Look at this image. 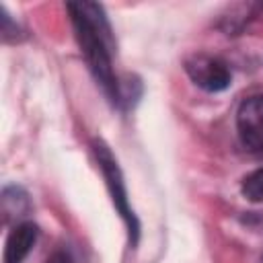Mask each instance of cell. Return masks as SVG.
Wrapping results in <instances>:
<instances>
[{
  "mask_svg": "<svg viewBox=\"0 0 263 263\" xmlns=\"http://www.w3.org/2000/svg\"><path fill=\"white\" fill-rule=\"evenodd\" d=\"M76 41L80 45V51L95 76V80L101 84L103 92L109 97L113 105H119V82L113 74L111 55H113V35L109 21L103 12V8L95 2H68L66 4Z\"/></svg>",
  "mask_w": 263,
  "mask_h": 263,
  "instance_id": "obj_1",
  "label": "cell"
},
{
  "mask_svg": "<svg viewBox=\"0 0 263 263\" xmlns=\"http://www.w3.org/2000/svg\"><path fill=\"white\" fill-rule=\"evenodd\" d=\"M92 152H95L99 168H101V173L105 177L111 201H113L117 214L121 216V220L127 226L129 242H132V247H136L138 245V236H140V222H138V218H136V214H134V210L129 205V197H127V189H125V181H123L121 168H119L113 152L109 150V146L103 140H92Z\"/></svg>",
  "mask_w": 263,
  "mask_h": 263,
  "instance_id": "obj_2",
  "label": "cell"
},
{
  "mask_svg": "<svg viewBox=\"0 0 263 263\" xmlns=\"http://www.w3.org/2000/svg\"><path fill=\"white\" fill-rule=\"evenodd\" d=\"M185 72L199 88L208 92H220L230 86L232 74L224 60L210 53H193L185 60Z\"/></svg>",
  "mask_w": 263,
  "mask_h": 263,
  "instance_id": "obj_3",
  "label": "cell"
},
{
  "mask_svg": "<svg viewBox=\"0 0 263 263\" xmlns=\"http://www.w3.org/2000/svg\"><path fill=\"white\" fill-rule=\"evenodd\" d=\"M236 127L249 150L263 152V95L249 97L236 113Z\"/></svg>",
  "mask_w": 263,
  "mask_h": 263,
  "instance_id": "obj_4",
  "label": "cell"
},
{
  "mask_svg": "<svg viewBox=\"0 0 263 263\" xmlns=\"http://www.w3.org/2000/svg\"><path fill=\"white\" fill-rule=\"evenodd\" d=\"M39 228L33 222H18L10 230L4 245V263H23L37 242Z\"/></svg>",
  "mask_w": 263,
  "mask_h": 263,
  "instance_id": "obj_5",
  "label": "cell"
},
{
  "mask_svg": "<svg viewBox=\"0 0 263 263\" xmlns=\"http://www.w3.org/2000/svg\"><path fill=\"white\" fill-rule=\"evenodd\" d=\"M29 210H31L29 197L21 187H16V185L4 187V191H2V214H4L6 222L23 218Z\"/></svg>",
  "mask_w": 263,
  "mask_h": 263,
  "instance_id": "obj_6",
  "label": "cell"
},
{
  "mask_svg": "<svg viewBox=\"0 0 263 263\" xmlns=\"http://www.w3.org/2000/svg\"><path fill=\"white\" fill-rule=\"evenodd\" d=\"M240 191L249 201H263V168H257L247 175L242 179Z\"/></svg>",
  "mask_w": 263,
  "mask_h": 263,
  "instance_id": "obj_7",
  "label": "cell"
},
{
  "mask_svg": "<svg viewBox=\"0 0 263 263\" xmlns=\"http://www.w3.org/2000/svg\"><path fill=\"white\" fill-rule=\"evenodd\" d=\"M45 263H74V259L70 257L68 251H53Z\"/></svg>",
  "mask_w": 263,
  "mask_h": 263,
  "instance_id": "obj_8",
  "label": "cell"
}]
</instances>
